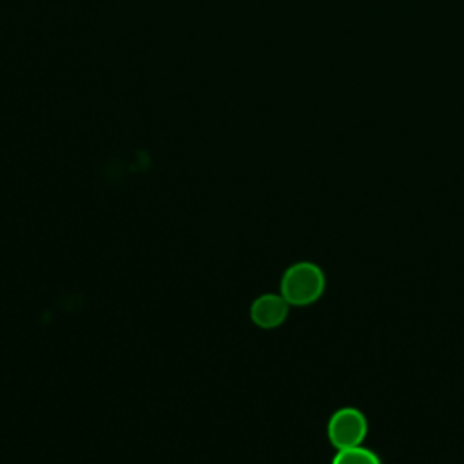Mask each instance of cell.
<instances>
[{"label":"cell","mask_w":464,"mask_h":464,"mask_svg":"<svg viewBox=\"0 0 464 464\" xmlns=\"http://www.w3.org/2000/svg\"><path fill=\"white\" fill-rule=\"evenodd\" d=\"M326 286L323 270L308 261L295 263L286 268L281 279V295L288 304H310L317 301Z\"/></svg>","instance_id":"obj_1"},{"label":"cell","mask_w":464,"mask_h":464,"mask_svg":"<svg viewBox=\"0 0 464 464\" xmlns=\"http://www.w3.org/2000/svg\"><path fill=\"white\" fill-rule=\"evenodd\" d=\"M326 431L332 446H335L337 450L355 448L362 444L368 433V422L362 411H359L357 408L346 406L337 410L330 417Z\"/></svg>","instance_id":"obj_2"},{"label":"cell","mask_w":464,"mask_h":464,"mask_svg":"<svg viewBox=\"0 0 464 464\" xmlns=\"http://www.w3.org/2000/svg\"><path fill=\"white\" fill-rule=\"evenodd\" d=\"M288 314V303L283 295L265 294L257 297L250 306L252 321L261 328H276L279 326Z\"/></svg>","instance_id":"obj_3"},{"label":"cell","mask_w":464,"mask_h":464,"mask_svg":"<svg viewBox=\"0 0 464 464\" xmlns=\"http://www.w3.org/2000/svg\"><path fill=\"white\" fill-rule=\"evenodd\" d=\"M332 464H381V459L377 457V453H373L368 448H362L361 444L355 448L339 450Z\"/></svg>","instance_id":"obj_4"}]
</instances>
